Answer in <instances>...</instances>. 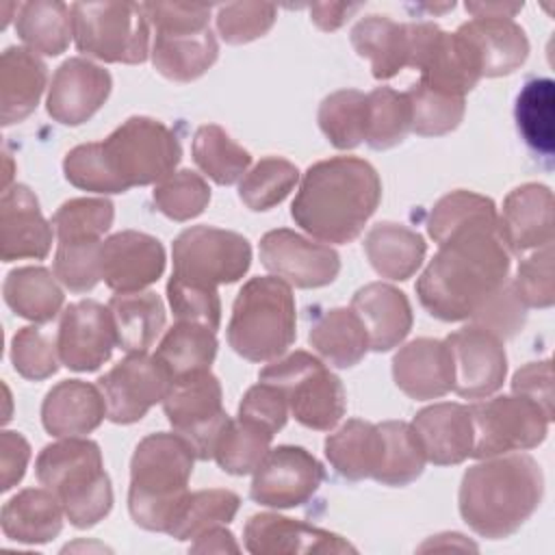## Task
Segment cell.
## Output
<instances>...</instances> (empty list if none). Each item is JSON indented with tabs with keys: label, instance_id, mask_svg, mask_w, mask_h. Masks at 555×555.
Masks as SVG:
<instances>
[{
	"label": "cell",
	"instance_id": "obj_1",
	"mask_svg": "<svg viewBox=\"0 0 555 555\" xmlns=\"http://www.w3.org/2000/svg\"><path fill=\"white\" fill-rule=\"evenodd\" d=\"M509 275L499 217L451 232L416 280L421 306L440 321L470 319Z\"/></svg>",
	"mask_w": 555,
	"mask_h": 555
},
{
	"label": "cell",
	"instance_id": "obj_2",
	"mask_svg": "<svg viewBox=\"0 0 555 555\" xmlns=\"http://www.w3.org/2000/svg\"><path fill=\"white\" fill-rule=\"evenodd\" d=\"M379 199L382 180L371 163L334 156L306 169L291 217L319 241L351 243L377 210Z\"/></svg>",
	"mask_w": 555,
	"mask_h": 555
},
{
	"label": "cell",
	"instance_id": "obj_3",
	"mask_svg": "<svg viewBox=\"0 0 555 555\" xmlns=\"http://www.w3.org/2000/svg\"><path fill=\"white\" fill-rule=\"evenodd\" d=\"M544 494L540 464L527 453H503L473 464L460 483L462 520L481 538L516 533L538 509Z\"/></svg>",
	"mask_w": 555,
	"mask_h": 555
},
{
	"label": "cell",
	"instance_id": "obj_4",
	"mask_svg": "<svg viewBox=\"0 0 555 555\" xmlns=\"http://www.w3.org/2000/svg\"><path fill=\"white\" fill-rule=\"evenodd\" d=\"M195 453L176 431L145 436L130 460L128 509L141 529L167 533L189 494Z\"/></svg>",
	"mask_w": 555,
	"mask_h": 555
},
{
	"label": "cell",
	"instance_id": "obj_5",
	"mask_svg": "<svg viewBox=\"0 0 555 555\" xmlns=\"http://www.w3.org/2000/svg\"><path fill=\"white\" fill-rule=\"evenodd\" d=\"M35 473L61 501L65 518L76 529H91L108 516L113 488L98 442L74 436L46 444L37 455Z\"/></svg>",
	"mask_w": 555,
	"mask_h": 555
},
{
	"label": "cell",
	"instance_id": "obj_6",
	"mask_svg": "<svg viewBox=\"0 0 555 555\" xmlns=\"http://www.w3.org/2000/svg\"><path fill=\"white\" fill-rule=\"evenodd\" d=\"M295 297L291 286L275 275L247 280L228 323V343L249 362L278 360L295 343Z\"/></svg>",
	"mask_w": 555,
	"mask_h": 555
},
{
	"label": "cell",
	"instance_id": "obj_7",
	"mask_svg": "<svg viewBox=\"0 0 555 555\" xmlns=\"http://www.w3.org/2000/svg\"><path fill=\"white\" fill-rule=\"evenodd\" d=\"M104 167L117 189L158 184L173 173L182 147L173 130L163 121L134 115L117 126L104 141H98Z\"/></svg>",
	"mask_w": 555,
	"mask_h": 555
},
{
	"label": "cell",
	"instance_id": "obj_8",
	"mask_svg": "<svg viewBox=\"0 0 555 555\" xmlns=\"http://www.w3.org/2000/svg\"><path fill=\"white\" fill-rule=\"evenodd\" d=\"M258 377L282 390L288 412L308 429L330 431L345 416L347 399L340 377L308 351L273 360Z\"/></svg>",
	"mask_w": 555,
	"mask_h": 555
},
{
	"label": "cell",
	"instance_id": "obj_9",
	"mask_svg": "<svg viewBox=\"0 0 555 555\" xmlns=\"http://www.w3.org/2000/svg\"><path fill=\"white\" fill-rule=\"evenodd\" d=\"M74 39L82 54L104 63H143L150 54V22L143 4L76 2L72 4Z\"/></svg>",
	"mask_w": 555,
	"mask_h": 555
},
{
	"label": "cell",
	"instance_id": "obj_10",
	"mask_svg": "<svg viewBox=\"0 0 555 555\" xmlns=\"http://www.w3.org/2000/svg\"><path fill=\"white\" fill-rule=\"evenodd\" d=\"M173 273L171 278L217 288L241 280L251 264L249 241L232 230L212 225H193L182 230L171 247Z\"/></svg>",
	"mask_w": 555,
	"mask_h": 555
},
{
	"label": "cell",
	"instance_id": "obj_11",
	"mask_svg": "<svg viewBox=\"0 0 555 555\" xmlns=\"http://www.w3.org/2000/svg\"><path fill=\"white\" fill-rule=\"evenodd\" d=\"M173 431L189 442L197 460H210L219 434L228 423L219 379L206 371L176 377L163 399Z\"/></svg>",
	"mask_w": 555,
	"mask_h": 555
},
{
	"label": "cell",
	"instance_id": "obj_12",
	"mask_svg": "<svg viewBox=\"0 0 555 555\" xmlns=\"http://www.w3.org/2000/svg\"><path fill=\"white\" fill-rule=\"evenodd\" d=\"M468 410L473 418L470 457L477 460L533 449L548 434L546 414L520 395L475 401Z\"/></svg>",
	"mask_w": 555,
	"mask_h": 555
},
{
	"label": "cell",
	"instance_id": "obj_13",
	"mask_svg": "<svg viewBox=\"0 0 555 555\" xmlns=\"http://www.w3.org/2000/svg\"><path fill=\"white\" fill-rule=\"evenodd\" d=\"M171 375L156 356L128 353L98 379L106 399V416L117 425L141 421L152 405L165 399Z\"/></svg>",
	"mask_w": 555,
	"mask_h": 555
},
{
	"label": "cell",
	"instance_id": "obj_14",
	"mask_svg": "<svg viewBox=\"0 0 555 555\" xmlns=\"http://www.w3.org/2000/svg\"><path fill=\"white\" fill-rule=\"evenodd\" d=\"M323 479V464L310 451L295 444H280L269 449L254 470L249 496L275 509L299 507L312 499Z\"/></svg>",
	"mask_w": 555,
	"mask_h": 555
},
{
	"label": "cell",
	"instance_id": "obj_15",
	"mask_svg": "<svg viewBox=\"0 0 555 555\" xmlns=\"http://www.w3.org/2000/svg\"><path fill=\"white\" fill-rule=\"evenodd\" d=\"M260 262L297 288L327 286L340 271V256L334 247L314 243L288 228L271 230L260 238Z\"/></svg>",
	"mask_w": 555,
	"mask_h": 555
},
{
	"label": "cell",
	"instance_id": "obj_16",
	"mask_svg": "<svg viewBox=\"0 0 555 555\" xmlns=\"http://www.w3.org/2000/svg\"><path fill=\"white\" fill-rule=\"evenodd\" d=\"M453 360V390L464 399L494 395L507 375L503 340L479 327L466 325L444 338Z\"/></svg>",
	"mask_w": 555,
	"mask_h": 555
},
{
	"label": "cell",
	"instance_id": "obj_17",
	"mask_svg": "<svg viewBox=\"0 0 555 555\" xmlns=\"http://www.w3.org/2000/svg\"><path fill=\"white\" fill-rule=\"evenodd\" d=\"M115 345L117 338L108 306L93 299H80L63 310L56 332V349L61 364L69 371H98L108 362Z\"/></svg>",
	"mask_w": 555,
	"mask_h": 555
},
{
	"label": "cell",
	"instance_id": "obj_18",
	"mask_svg": "<svg viewBox=\"0 0 555 555\" xmlns=\"http://www.w3.org/2000/svg\"><path fill=\"white\" fill-rule=\"evenodd\" d=\"M163 243L139 230H121L102 241L100 271L115 293H137L154 284L165 271Z\"/></svg>",
	"mask_w": 555,
	"mask_h": 555
},
{
	"label": "cell",
	"instance_id": "obj_19",
	"mask_svg": "<svg viewBox=\"0 0 555 555\" xmlns=\"http://www.w3.org/2000/svg\"><path fill=\"white\" fill-rule=\"evenodd\" d=\"M243 540L245 548L254 555L356 553V546L338 533L273 512L249 516L243 529Z\"/></svg>",
	"mask_w": 555,
	"mask_h": 555
},
{
	"label": "cell",
	"instance_id": "obj_20",
	"mask_svg": "<svg viewBox=\"0 0 555 555\" xmlns=\"http://www.w3.org/2000/svg\"><path fill=\"white\" fill-rule=\"evenodd\" d=\"M111 74L89 59L74 56L59 65L52 76L46 108L63 126H80L91 119L111 93Z\"/></svg>",
	"mask_w": 555,
	"mask_h": 555
},
{
	"label": "cell",
	"instance_id": "obj_21",
	"mask_svg": "<svg viewBox=\"0 0 555 555\" xmlns=\"http://www.w3.org/2000/svg\"><path fill=\"white\" fill-rule=\"evenodd\" d=\"M52 223L41 215L37 195L26 184H11L0 197V258L4 262L43 260L52 247Z\"/></svg>",
	"mask_w": 555,
	"mask_h": 555
},
{
	"label": "cell",
	"instance_id": "obj_22",
	"mask_svg": "<svg viewBox=\"0 0 555 555\" xmlns=\"http://www.w3.org/2000/svg\"><path fill=\"white\" fill-rule=\"evenodd\" d=\"M553 230V193L546 184L527 182L509 191L499 215V234L509 254L551 245Z\"/></svg>",
	"mask_w": 555,
	"mask_h": 555
},
{
	"label": "cell",
	"instance_id": "obj_23",
	"mask_svg": "<svg viewBox=\"0 0 555 555\" xmlns=\"http://www.w3.org/2000/svg\"><path fill=\"white\" fill-rule=\"evenodd\" d=\"M392 377L401 392L416 401L438 399L453 390L449 345L438 338H416L392 358Z\"/></svg>",
	"mask_w": 555,
	"mask_h": 555
},
{
	"label": "cell",
	"instance_id": "obj_24",
	"mask_svg": "<svg viewBox=\"0 0 555 555\" xmlns=\"http://www.w3.org/2000/svg\"><path fill=\"white\" fill-rule=\"evenodd\" d=\"M427 462L436 466L462 464L473 451V418L468 405L434 403L416 412L410 423Z\"/></svg>",
	"mask_w": 555,
	"mask_h": 555
},
{
	"label": "cell",
	"instance_id": "obj_25",
	"mask_svg": "<svg viewBox=\"0 0 555 555\" xmlns=\"http://www.w3.org/2000/svg\"><path fill=\"white\" fill-rule=\"evenodd\" d=\"M455 33L473 50L481 78L507 76L529 56V39L512 17H473Z\"/></svg>",
	"mask_w": 555,
	"mask_h": 555
},
{
	"label": "cell",
	"instance_id": "obj_26",
	"mask_svg": "<svg viewBox=\"0 0 555 555\" xmlns=\"http://www.w3.org/2000/svg\"><path fill=\"white\" fill-rule=\"evenodd\" d=\"M362 321L369 349L390 351L401 345L412 330V306L403 291L392 284L371 282L356 291L349 306Z\"/></svg>",
	"mask_w": 555,
	"mask_h": 555
},
{
	"label": "cell",
	"instance_id": "obj_27",
	"mask_svg": "<svg viewBox=\"0 0 555 555\" xmlns=\"http://www.w3.org/2000/svg\"><path fill=\"white\" fill-rule=\"evenodd\" d=\"M106 416L100 386L82 379H63L52 386L41 403V423L50 436L74 438L91 434Z\"/></svg>",
	"mask_w": 555,
	"mask_h": 555
},
{
	"label": "cell",
	"instance_id": "obj_28",
	"mask_svg": "<svg viewBox=\"0 0 555 555\" xmlns=\"http://www.w3.org/2000/svg\"><path fill=\"white\" fill-rule=\"evenodd\" d=\"M48 67L28 48L11 46L0 59V121L13 126L24 121L39 104L46 89Z\"/></svg>",
	"mask_w": 555,
	"mask_h": 555
},
{
	"label": "cell",
	"instance_id": "obj_29",
	"mask_svg": "<svg viewBox=\"0 0 555 555\" xmlns=\"http://www.w3.org/2000/svg\"><path fill=\"white\" fill-rule=\"evenodd\" d=\"M63 505L48 488H26L2 505V533L13 542L46 544L63 529Z\"/></svg>",
	"mask_w": 555,
	"mask_h": 555
},
{
	"label": "cell",
	"instance_id": "obj_30",
	"mask_svg": "<svg viewBox=\"0 0 555 555\" xmlns=\"http://www.w3.org/2000/svg\"><path fill=\"white\" fill-rule=\"evenodd\" d=\"M152 63L173 82H191L204 76L219 56V43L210 28L186 33H154Z\"/></svg>",
	"mask_w": 555,
	"mask_h": 555
},
{
	"label": "cell",
	"instance_id": "obj_31",
	"mask_svg": "<svg viewBox=\"0 0 555 555\" xmlns=\"http://www.w3.org/2000/svg\"><path fill=\"white\" fill-rule=\"evenodd\" d=\"M353 50L371 61L373 78L388 80L397 76L410 61L408 24H399L388 15H366L351 28Z\"/></svg>",
	"mask_w": 555,
	"mask_h": 555
},
{
	"label": "cell",
	"instance_id": "obj_32",
	"mask_svg": "<svg viewBox=\"0 0 555 555\" xmlns=\"http://www.w3.org/2000/svg\"><path fill=\"white\" fill-rule=\"evenodd\" d=\"M384 440L377 425L349 418L325 438V457L345 479H373L382 462Z\"/></svg>",
	"mask_w": 555,
	"mask_h": 555
},
{
	"label": "cell",
	"instance_id": "obj_33",
	"mask_svg": "<svg viewBox=\"0 0 555 555\" xmlns=\"http://www.w3.org/2000/svg\"><path fill=\"white\" fill-rule=\"evenodd\" d=\"M117 347L126 353H147L165 325V304L152 291L117 293L108 299Z\"/></svg>",
	"mask_w": 555,
	"mask_h": 555
},
{
	"label": "cell",
	"instance_id": "obj_34",
	"mask_svg": "<svg viewBox=\"0 0 555 555\" xmlns=\"http://www.w3.org/2000/svg\"><path fill=\"white\" fill-rule=\"evenodd\" d=\"M364 251L371 267L382 278L408 280L423 264L427 243L416 230L392 221H379L369 230Z\"/></svg>",
	"mask_w": 555,
	"mask_h": 555
},
{
	"label": "cell",
	"instance_id": "obj_35",
	"mask_svg": "<svg viewBox=\"0 0 555 555\" xmlns=\"http://www.w3.org/2000/svg\"><path fill=\"white\" fill-rule=\"evenodd\" d=\"M312 349L332 366H356L369 351V336L351 308H330L310 327Z\"/></svg>",
	"mask_w": 555,
	"mask_h": 555
},
{
	"label": "cell",
	"instance_id": "obj_36",
	"mask_svg": "<svg viewBox=\"0 0 555 555\" xmlns=\"http://www.w3.org/2000/svg\"><path fill=\"white\" fill-rule=\"evenodd\" d=\"M4 301L22 319L52 321L65 301L63 288L46 267H17L4 278Z\"/></svg>",
	"mask_w": 555,
	"mask_h": 555
},
{
	"label": "cell",
	"instance_id": "obj_37",
	"mask_svg": "<svg viewBox=\"0 0 555 555\" xmlns=\"http://www.w3.org/2000/svg\"><path fill=\"white\" fill-rule=\"evenodd\" d=\"M17 37L33 52L59 56L74 37L72 7L59 0H33L20 4L15 20Z\"/></svg>",
	"mask_w": 555,
	"mask_h": 555
},
{
	"label": "cell",
	"instance_id": "obj_38",
	"mask_svg": "<svg viewBox=\"0 0 555 555\" xmlns=\"http://www.w3.org/2000/svg\"><path fill=\"white\" fill-rule=\"evenodd\" d=\"M154 356L165 364L171 379L195 371H206L217 356L215 330L193 321H178L171 330H167Z\"/></svg>",
	"mask_w": 555,
	"mask_h": 555
},
{
	"label": "cell",
	"instance_id": "obj_39",
	"mask_svg": "<svg viewBox=\"0 0 555 555\" xmlns=\"http://www.w3.org/2000/svg\"><path fill=\"white\" fill-rule=\"evenodd\" d=\"M273 431L251 418H228L223 431L217 438L212 457L228 475L254 473L271 449Z\"/></svg>",
	"mask_w": 555,
	"mask_h": 555
},
{
	"label": "cell",
	"instance_id": "obj_40",
	"mask_svg": "<svg viewBox=\"0 0 555 555\" xmlns=\"http://www.w3.org/2000/svg\"><path fill=\"white\" fill-rule=\"evenodd\" d=\"M514 117L525 143L533 152L551 156L555 150V82L551 78H533L525 82L516 98Z\"/></svg>",
	"mask_w": 555,
	"mask_h": 555
},
{
	"label": "cell",
	"instance_id": "obj_41",
	"mask_svg": "<svg viewBox=\"0 0 555 555\" xmlns=\"http://www.w3.org/2000/svg\"><path fill=\"white\" fill-rule=\"evenodd\" d=\"M191 150L195 165L210 180L223 186L241 180L251 165V154L217 124L199 126L195 130Z\"/></svg>",
	"mask_w": 555,
	"mask_h": 555
},
{
	"label": "cell",
	"instance_id": "obj_42",
	"mask_svg": "<svg viewBox=\"0 0 555 555\" xmlns=\"http://www.w3.org/2000/svg\"><path fill=\"white\" fill-rule=\"evenodd\" d=\"M384 440L382 462L375 473V481L384 486H408L421 477L425 468V451L405 421H384L377 423Z\"/></svg>",
	"mask_w": 555,
	"mask_h": 555
},
{
	"label": "cell",
	"instance_id": "obj_43",
	"mask_svg": "<svg viewBox=\"0 0 555 555\" xmlns=\"http://www.w3.org/2000/svg\"><path fill=\"white\" fill-rule=\"evenodd\" d=\"M238 507L241 499L232 490L210 488L189 492L167 533L180 542L195 540L210 527L232 522Z\"/></svg>",
	"mask_w": 555,
	"mask_h": 555
},
{
	"label": "cell",
	"instance_id": "obj_44",
	"mask_svg": "<svg viewBox=\"0 0 555 555\" xmlns=\"http://www.w3.org/2000/svg\"><path fill=\"white\" fill-rule=\"evenodd\" d=\"M319 128L336 150H353L366 134V95L358 89L330 93L319 106Z\"/></svg>",
	"mask_w": 555,
	"mask_h": 555
},
{
	"label": "cell",
	"instance_id": "obj_45",
	"mask_svg": "<svg viewBox=\"0 0 555 555\" xmlns=\"http://www.w3.org/2000/svg\"><path fill=\"white\" fill-rule=\"evenodd\" d=\"M115 206L106 197H74L52 215L59 243H98L113 225Z\"/></svg>",
	"mask_w": 555,
	"mask_h": 555
},
{
	"label": "cell",
	"instance_id": "obj_46",
	"mask_svg": "<svg viewBox=\"0 0 555 555\" xmlns=\"http://www.w3.org/2000/svg\"><path fill=\"white\" fill-rule=\"evenodd\" d=\"M410 132V102L405 93L390 87H377L366 93V134L364 141L373 150L399 145Z\"/></svg>",
	"mask_w": 555,
	"mask_h": 555
},
{
	"label": "cell",
	"instance_id": "obj_47",
	"mask_svg": "<svg viewBox=\"0 0 555 555\" xmlns=\"http://www.w3.org/2000/svg\"><path fill=\"white\" fill-rule=\"evenodd\" d=\"M299 169L280 156L258 160L238 182V197L249 210H269L278 206L297 184Z\"/></svg>",
	"mask_w": 555,
	"mask_h": 555
},
{
	"label": "cell",
	"instance_id": "obj_48",
	"mask_svg": "<svg viewBox=\"0 0 555 555\" xmlns=\"http://www.w3.org/2000/svg\"><path fill=\"white\" fill-rule=\"evenodd\" d=\"M410 130L421 137H440L455 130L464 117L466 104L460 95H449L414 82L408 91Z\"/></svg>",
	"mask_w": 555,
	"mask_h": 555
},
{
	"label": "cell",
	"instance_id": "obj_49",
	"mask_svg": "<svg viewBox=\"0 0 555 555\" xmlns=\"http://www.w3.org/2000/svg\"><path fill=\"white\" fill-rule=\"evenodd\" d=\"M496 217L499 212L490 197L460 189L442 195L434 204L427 219V232L440 245L451 232L466 228L470 223H477L483 219H496Z\"/></svg>",
	"mask_w": 555,
	"mask_h": 555
},
{
	"label": "cell",
	"instance_id": "obj_50",
	"mask_svg": "<svg viewBox=\"0 0 555 555\" xmlns=\"http://www.w3.org/2000/svg\"><path fill=\"white\" fill-rule=\"evenodd\" d=\"M152 199L165 217L173 221H189L202 215L208 206L210 186L199 173L191 169H180L154 186Z\"/></svg>",
	"mask_w": 555,
	"mask_h": 555
},
{
	"label": "cell",
	"instance_id": "obj_51",
	"mask_svg": "<svg viewBox=\"0 0 555 555\" xmlns=\"http://www.w3.org/2000/svg\"><path fill=\"white\" fill-rule=\"evenodd\" d=\"M11 362L13 369L26 379H48L59 371L61 362L56 340H52L39 327H20L11 338Z\"/></svg>",
	"mask_w": 555,
	"mask_h": 555
},
{
	"label": "cell",
	"instance_id": "obj_52",
	"mask_svg": "<svg viewBox=\"0 0 555 555\" xmlns=\"http://www.w3.org/2000/svg\"><path fill=\"white\" fill-rule=\"evenodd\" d=\"M275 7L267 2H232L217 9V30L225 43H249L271 30Z\"/></svg>",
	"mask_w": 555,
	"mask_h": 555
},
{
	"label": "cell",
	"instance_id": "obj_53",
	"mask_svg": "<svg viewBox=\"0 0 555 555\" xmlns=\"http://www.w3.org/2000/svg\"><path fill=\"white\" fill-rule=\"evenodd\" d=\"M100 247L98 243H59L54 254V275L72 293H87L100 280Z\"/></svg>",
	"mask_w": 555,
	"mask_h": 555
},
{
	"label": "cell",
	"instance_id": "obj_54",
	"mask_svg": "<svg viewBox=\"0 0 555 555\" xmlns=\"http://www.w3.org/2000/svg\"><path fill=\"white\" fill-rule=\"evenodd\" d=\"M512 286L518 299L527 308H551L555 301V278H553V243L533 249L520 260Z\"/></svg>",
	"mask_w": 555,
	"mask_h": 555
},
{
	"label": "cell",
	"instance_id": "obj_55",
	"mask_svg": "<svg viewBox=\"0 0 555 555\" xmlns=\"http://www.w3.org/2000/svg\"><path fill=\"white\" fill-rule=\"evenodd\" d=\"M167 299L178 321H193L210 330H219L221 323V301L217 288L195 286L169 278Z\"/></svg>",
	"mask_w": 555,
	"mask_h": 555
},
{
	"label": "cell",
	"instance_id": "obj_56",
	"mask_svg": "<svg viewBox=\"0 0 555 555\" xmlns=\"http://www.w3.org/2000/svg\"><path fill=\"white\" fill-rule=\"evenodd\" d=\"M527 317V306L518 299L512 282L507 280L492 297L486 299V304L470 317L473 325H479L492 334H496L501 340L514 336Z\"/></svg>",
	"mask_w": 555,
	"mask_h": 555
},
{
	"label": "cell",
	"instance_id": "obj_57",
	"mask_svg": "<svg viewBox=\"0 0 555 555\" xmlns=\"http://www.w3.org/2000/svg\"><path fill=\"white\" fill-rule=\"evenodd\" d=\"M63 173L69 184H74L82 191H93V193H104V195L117 193V189L104 167L98 141L82 143V145H76L74 150H69L63 160Z\"/></svg>",
	"mask_w": 555,
	"mask_h": 555
},
{
	"label": "cell",
	"instance_id": "obj_58",
	"mask_svg": "<svg viewBox=\"0 0 555 555\" xmlns=\"http://www.w3.org/2000/svg\"><path fill=\"white\" fill-rule=\"evenodd\" d=\"M154 33H186L210 28V7L189 2H143Z\"/></svg>",
	"mask_w": 555,
	"mask_h": 555
},
{
	"label": "cell",
	"instance_id": "obj_59",
	"mask_svg": "<svg viewBox=\"0 0 555 555\" xmlns=\"http://www.w3.org/2000/svg\"><path fill=\"white\" fill-rule=\"evenodd\" d=\"M238 416L251 418L275 434L286 425L288 403L280 388L269 382H258L243 395L238 403Z\"/></svg>",
	"mask_w": 555,
	"mask_h": 555
},
{
	"label": "cell",
	"instance_id": "obj_60",
	"mask_svg": "<svg viewBox=\"0 0 555 555\" xmlns=\"http://www.w3.org/2000/svg\"><path fill=\"white\" fill-rule=\"evenodd\" d=\"M514 395L533 401L548 421H553V369L551 360L529 362L520 366L512 377Z\"/></svg>",
	"mask_w": 555,
	"mask_h": 555
},
{
	"label": "cell",
	"instance_id": "obj_61",
	"mask_svg": "<svg viewBox=\"0 0 555 555\" xmlns=\"http://www.w3.org/2000/svg\"><path fill=\"white\" fill-rule=\"evenodd\" d=\"M30 460V444L20 431L4 429L0 434V490L7 492L26 473Z\"/></svg>",
	"mask_w": 555,
	"mask_h": 555
},
{
	"label": "cell",
	"instance_id": "obj_62",
	"mask_svg": "<svg viewBox=\"0 0 555 555\" xmlns=\"http://www.w3.org/2000/svg\"><path fill=\"white\" fill-rule=\"evenodd\" d=\"M362 2H314L310 4V20L325 33L338 30L351 13L360 11Z\"/></svg>",
	"mask_w": 555,
	"mask_h": 555
},
{
	"label": "cell",
	"instance_id": "obj_63",
	"mask_svg": "<svg viewBox=\"0 0 555 555\" xmlns=\"http://www.w3.org/2000/svg\"><path fill=\"white\" fill-rule=\"evenodd\" d=\"M189 551H193V553H228V551L238 553L241 546L236 544L234 535L223 525H217V527H210L204 533H199Z\"/></svg>",
	"mask_w": 555,
	"mask_h": 555
},
{
	"label": "cell",
	"instance_id": "obj_64",
	"mask_svg": "<svg viewBox=\"0 0 555 555\" xmlns=\"http://www.w3.org/2000/svg\"><path fill=\"white\" fill-rule=\"evenodd\" d=\"M522 4H505V2H466V11L475 17H514Z\"/></svg>",
	"mask_w": 555,
	"mask_h": 555
}]
</instances>
